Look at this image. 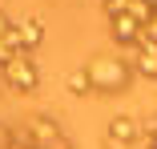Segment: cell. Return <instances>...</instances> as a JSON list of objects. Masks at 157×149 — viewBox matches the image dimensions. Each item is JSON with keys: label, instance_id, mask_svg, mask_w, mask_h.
<instances>
[{"label": "cell", "instance_id": "cell-5", "mask_svg": "<svg viewBox=\"0 0 157 149\" xmlns=\"http://www.w3.org/2000/svg\"><path fill=\"white\" fill-rule=\"evenodd\" d=\"M113 36H117V44H137V36H141V24L133 20V16H113Z\"/></svg>", "mask_w": 157, "mask_h": 149}, {"label": "cell", "instance_id": "cell-4", "mask_svg": "<svg viewBox=\"0 0 157 149\" xmlns=\"http://www.w3.org/2000/svg\"><path fill=\"white\" fill-rule=\"evenodd\" d=\"M137 121L133 117H113V125H109V141L113 145H129V141H137Z\"/></svg>", "mask_w": 157, "mask_h": 149}, {"label": "cell", "instance_id": "cell-6", "mask_svg": "<svg viewBox=\"0 0 157 149\" xmlns=\"http://www.w3.org/2000/svg\"><path fill=\"white\" fill-rule=\"evenodd\" d=\"M69 93H77V97H89V93H93L89 69H77V73H69Z\"/></svg>", "mask_w": 157, "mask_h": 149}, {"label": "cell", "instance_id": "cell-3", "mask_svg": "<svg viewBox=\"0 0 157 149\" xmlns=\"http://www.w3.org/2000/svg\"><path fill=\"white\" fill-rule=\"evenodd\" d=\"M137 69L145 77H157V40H149L145 32L137 36Z\"/></svg>", "mask_w": 157, "mask_h": 149}, {"label": "cell", "instance_id": "cell-2", "mask_svg": "<svg viewBox=\"0 0 157 149\" xmlns=\"http://www.w3.org/2000/svg\"><path fill=\"white\" fill-rule=\"evenodd\" d=\"M4 73H8V81H12L16 89H24V93H28V89H36V69H33V61H28L24 52L12 56V61L4 65Z\"/></svg>", "mask_w": 157, "mask_h": 149}, {"label": "cell", "instance_id": "cell-7", "mask_svg": "<svg viewBox=\"0 0 157 149\" xmlns=\"http://www.w3.org/2000/svg\"><path fill=\"white\" fill-rule=\"evenodd\" d=\"M40 36H44L40 20H24V28H20V44H24V52L33 48V44H40Z\"/></svg>", "mask_w": 157, "mask_h": 149}, {"label": "cell", "instance_id": "cell-1", "mask_svg": "<svg viewBox=\"0 0 157 149\" xmlns=\"http://www.w3.org/2000/svg\"><path fill=\"white\" fill-rule=\"evenodd\" d=\"M89 81L93 89H105V93H121L129 85V65L117 61V56H101V61L89 65Z\"/></svg>", "mask_w": 157, "mask_h": 149}]
</instances>
